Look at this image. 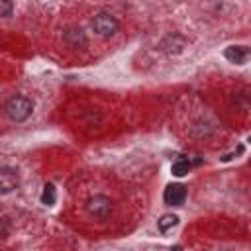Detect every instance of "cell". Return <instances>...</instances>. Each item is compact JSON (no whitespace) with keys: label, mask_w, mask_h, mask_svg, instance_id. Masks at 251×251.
<instances>
[{"label":"cell","mask_w":251,"mask_h":251,"mask_svg":"<svg viewBox=\"0 0 251 251\" xmlns=\"http://www.w3.org/2000/svg\"><path fill=\"white\" fill-rule=\"evenodd\" d=\"M224 57L229 61V63H235V65H243L247 63L249 59V49L245 45H231L224 51Z\"/></svg>","instance_id":"7"},{"label":"cell","mask_w":251,"mask_h":251,"mask_svg":"<svg viewBox=\"0 0 251 251\" xmlns=\"http://www.w3.org/2000/svg\"><path fill=\"white\" fill-rule=\"evenodd\" d=\"M55 198H57L55 186H53V184H45V186H43V192H41V202H43L45 206H53V204H55Z\"/></svg>","instance_id":"11"},{"label":"cell","mask_w":251,"mask_h":251,"mask_svg":"<svg viewBox=\"0 0 251 251\" xmlns=\"http://www.w3.org/2000/svg\"><path fill=\"white\" fill-rule=\"evenodd\" d=\"M161 47H163V51L167 55H176V53H180L186 47V39L182 35H178V33H173V35H167L163 39Z\"/></svg>","instance_id":"6"},{"label":"cell","mask_w":251,"mask_h":251,"mask_svg":"<svg viewBox=\"0 0 251 251\" xmlns=\"http://www.w3.org/2000/svg\"><path fill=\"white\" fill-rule=\"evenodd\" d=\"M188 169H190V163H188V159H184V157H178V159L173 163V167H171V171H173L175 176H184V175L188 173Z\"/></svg>","instance_id":"9"},{"label":"cell","mask_w":251,"mask_h":251,"mask_svg":"<svg viewBox=\"0 0 251 251\" xmlns=\"http://www.w3.org/2000/svg\"><path fill=\"white\" fill-rule=\"evenodd\" d=\"M65 41L69 45H73V47H78V45H84L86 43V37H84V33H82L80 27H71L65 33Z\"/></svg>","instance_id":"8"},{"label":"cell","mask_w":251,"mask_h":251,"mask_svg":"<svg viewBox=\"0 0 251 251\" xmlns=\"http://www.w3.org/2000/svg\"><path fill=\"white\" fill-rule=\"evenodd\" d=\"M86 214L90 218L98 220V222L108 220L110 214H112V202H110V198H106L102 194H96V196L88 198V202H86Z\"/></svg>","instance_id":"2"},{"label":"cell","mask_w":251,"mask_h":251,"mask_svg":"<svg viewBox=\"0 0 251 251\" xmlns=\"http://www.w3.org/2000/svg\"><path fill=\"white\" fill-rule=\"evenodd\" d=\"M173 251H182V249L180 247H173Z\"/></svg>","instance_id":"14"},{"label":"cell","mask_w":251,"mask_h":251,"mask_svg":"<svg viewBox=\"0 0 251 251\" xmlns=\"http://www.w3.org/2000/svg\"><path fill=\"white\" fill-rule=\"evenodd\" d=\"M12 10H14V4H12V2L0 0V16H10Z\"/></svg>","instance_id":"12"},{"label":"cell","mask_w":251,"mask_h":251,"mask_svg":"<svg viewBox=\"0 0 251 251\" xmlns=\"http://www.w3.org/2000/svg\"><path fill=\"white\" fill-rule=\"evenodd\" d=\"M176 224H178V218H176L175 214H165V216L157 222V226H159V229H161L163 233H167V231H169L171 227H175Z\"/></svg>","instance_id":"10"},{"label":"cell","mask_w":251,"mask_h":251,"mask_svg":"<svg viewBox=\"0 0 251 251\" xmlns=\"http://www.w3.org/2000/svg\"><path fill=\"white\" fill-rule=\"evenodd\" d=\"M118 20L112 16V14H108V12H100V14H96L94 16V20H92V29L98 33V35H102V37H110V35H114L116 31H118Z\"/></svg>","instance_id":"3"},{"label":"cell","mask_w":251,"mask_h":251,"mask_svg":"<svg viewBox=\"0 0 251 251\" xmlns=\"http://www.w3.org/2000/svg\"><path fill=\"white\" fill-rule=\"evenodd\" d=\"M4 112H6V116H8L12 122H24V120H27V118L31 116L33 104H31V100H27L25 96H12V98L6 102Z\"/></svg>","instance_id":"1"},{"label":"cell","mask_w":251,"mask_h":251,"mask_svg":"<svg viewBox=\"0 0 251 251\" xmlns=\"http://www.w3.org/2000/svg\"><path fill=\"white\" fill-rule=\"evenodd\" d=\"M20 182L18 173L12 167H0V194L12 192Z\"/></svg>","instance_id":"4"},{"label":"cell","mask_w":251,"mask_h":251,"mask_svg":"<svg viewBox=\"0 0 251 251\" xmlns=\"http://www.w3.org/2000/svg\"><path fill=\"white\" fill-rule=\"evenodd\" d=\"M8 229H10L8 222H6V220H0V237H2V235H6V233H8Z\"/></svg>","instance_id":"13"},{"label":"cell","mask_w":251,"mask_h":251,"mask_svg":"<svg viewBox=\"0 0 251 251\" xmlns=\"http://www.w3.org/2000/svg\"><path fill=\"white\" fill-rule=\"evenodd\" d=\"M163 200L169 206H180L186 200V188L182 184H169L163 192Z\"/></svg>","instance_id":"5"}]
</instances>
